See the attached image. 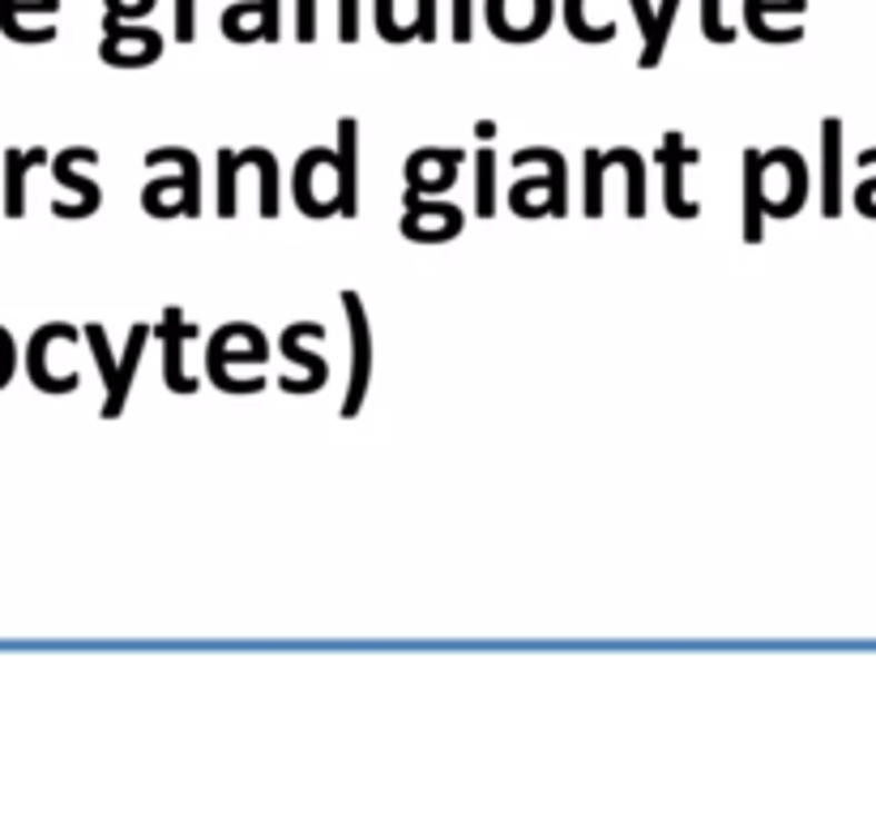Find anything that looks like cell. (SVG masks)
<instances>
[{
	"mask_svg": "<svg viewBox=\"0 0 876 821\" xmlns=\"http://www.w3.org/2000/svg\"><path fill=\"white\" fill-rule=\"evenodd\" d=\"M514 167H544V176H526L509 189V210L521 219H565L569 215V171H565V155L560 150H544L530 146L514 155Z\"/></svg>",
	"mask_w": 876,
	"mask_h": 821,
	"instance_id": "1",
	"label": "cell"
},
{
	"mask_svg": "<svg viewBox=\"0 0 876 821\" xmlns=\"http://www.w3.org/2000/svg\"><path fill=\"white\" fill-rule=\"evenodd\" d=\"M197 334H201V329L185 322V308L167 304V308H163V326L155 329V338L163 343V385L171 389V394H197V389H201V382H197V377H185V364H180V356H185V343H189V338H197Z\"/></svg>",
	"mask_w": 876,
	"mask_h": 821,
	"instance_id": "8",
	"label": "cell"
},
{
	"mask_svg": "<svg viewBox=\"0 0 876 821\" xmlns=\"http://www.w3.org/2000/svg\"><path fill=\"white\" fill-rule=\"evenodd\" d=\"M176 192H180V201H185V171H171V176L150 180V185H146V192H141V206H146V215H150V219H176L180 210H176V206H167Z\"/></svg>",
	"mask_w": 876,
	"mask_h": 821,
	"instance_id": "22",
	"label": "cell"
},
{
	"mask_svg": "<svg viewBox=\"0 0 876 821\" xmlns=\"http://www.w3.org/2000/svg\"><path fill=\"white\" fill-rule=\"evenodd\" d=\"M488 22L505 43H530L551 22V0H488Z\"/></svg>",
	"mask_w": 876,
	"mask_h": 821,
	"instance_id": "6",
	"label": "cell"
},
{
	"mask_svg": "<svg viewBox=\"0 0 876 821\" xmlns=\"http://www.w3.org/2000/svg\"><path fill=\"white\" fill-rule=\"evenodd\" d=\"M766 227V201H761V155L744 150V240L761 245Z\"/></svg>",
	"mask_w": 876,
	"mask_h": 821,
	"instance_id": "18",
	"label": "cell"
},
{
	"mask_svg": "<svg viewBox=\"0 0 876 821\" xmlns=\"http://www.w3.org/2000/svg\"><path fill=\"white\" fill-rule=\"evenodd\" d=\"M150 334H155L150 326H133V329H129V343H125V359H120L116 377L108 382V403H103V419H116V415L125 410V398H129V385H133V373H138L141 352H146Z\"/></svg>",
	"mask_w": 876,
	"mask_h": 821,
	"instance_id": "16",
	"label": "cell"
},
{
	"mask_svg": "<svg viewBox=\"0 0 876 821\" xmlns=\"http://www.w3.org/2000/svg\"><path fill=\"white\" fill-rule=\"evenodd\" d=\"M240 167H257L261 171V219H278V159L261 146H248L240 155Z\"/></svg>",
	"mask_w": 876,
	"mask_h": 821,
	"instance_id": "21",
	"label": "cell"
},
{
	"mask_svg": "<svg viewBox=\"0 0 876 821\" xmlns=\"http://www.w3.org/2000/svg\"><path fill=\"white\" fill-rule=\"evenodd\" d=\"M86 343H90V352H94V364H99V377H103V385L116 377V356H111L108 347V334H103V326H86Z\"/></svg>",
	"mask_w": 876,
	"mask_h": 821,
	"instance_id": "27",
	"label": "cell"
},
{
	"mask_svg": "<svg viewBox=\"0 0 876 821\" xmlns=\"http://www.w3.org/2000/svg\"><path fill=\"white\" fill-rule=\"evenodd\" d=\"M342 308H347V326H351V385H347L338 415L356 419L368 398V385H372V326H368V313L356 291H342Z\"/></svg>",
	"mask_w": 876,
	"mask_h": 821,
	"instance_id": "3",
	"label": "cell"
},
{
	"mask_svg": "<svg viewBox=\"0 0 876 821\" xmlns=\"http://www.w3.org/2000/svg\"><path fill=\"white\" fill-rule=\"evenodd\" d=\"M415 39H437V0H419V13H415Z\"/></svg>",
	"mask_w": 876,
	"mask_h": 821,
	"instance_id": "29",
	"label": "cell"
},
{
	"mask_svg": "<svg viewBox=\"0 0 876 821\" xmlns=\"http://www.w3.org/2000/svg\"><path fill=\"white\" fill-rule=\"evenodd\" d=\"M312 329H321V322H296V326L282 329V338H278V347H282V356L291 359V364H300L308 368V382H291V377H282V394H317L329 377V364L326 356H317V352H303L300 338L303 334H312Z\"/></svg>",
	"mask_w": 876,
	"mask_h": 821,
	"instance_id": "11",
	"label": "cell"
},
{
	"mask_svg": "<svg viewBox=\"0 0 876 821\" xmlns=\"http://www.w3.org/2000/svg\"><path fill=\"white\" fill-rule=\"evenodd\" d=\"M458 164H462V150H415L407 159V189H415L419 197L454 189Z\"/></svg>",
	"mask_w": 876,
	"mask_h": 821,
	"instance_id": "12",
	"label": "cell"
},
{
	"mask_svg": "<svg viewBox=\"0 0 876 821\" xmlns=\"http://www.w3.org/2000/svg\"><path fill=\"white\" fill-rule=\"evenodd\" d=\"M492 133H496L492 120H479V137H484V141H492Z\"/></svg>",
	"mask_w": 876,
	"mask_h": 821,
	"instance_id": "32",
	"label": "cell"
},
{
	"mask_svg": "<svg viewBox=\"0 0 876 821\" xmlns=\"http://www.w3.org/2000/svg\"><path fill=\"white\" fill-rule=\"evenodd\" d=\"M804 197H808L804 159L795 150H769V155H761V201H766V215L792 219V215H799Z\"/></svg>",
	"mask_w": 876,
	"mask_h": 821,
	"instance_id": "2",
	"label": "cell"
},
{
	"mask_svg": "<svg viewBox=\"0 0 876 821\" xmlns=\"http://www.w3.org/2000/svg\"><path fill=\"white\" fill-rule=\"evenodd\" d=\"M603 171H607V164H603L599 150H586V192H581V215L586 219L603 215Z\"/></svg>",
	"mask_w": 876,
	"mask_h": 821,
	"instance_id": "26",
	"label": "cell"
},
{
	"mask_svg": "<svg viewBox=\"0 0 876 821\" xmlns=\"http://www.w3.org/2000/svg\"><path fill=\"white\" fill-rule=\"evenodd\" d=\"M607 167H625L629 171V219H646V159L637 150H607L603 155Z\"/></svg>",
	"mask_w": 876,
	"mask_h": 821,
	"instance_id": "20",
	"label": "cell"
},
{
	"mask_svg": "<svg viewBox=\"0 0 876 821\" xmlns=\"http://www.w3.org/2000/svg\"><path fill=\"white\" fill-rule=\"evenodd\" d=\"M176 39L189 43L192 39V0H180L176 4Z\"/></svg>",
	"mask_w": 876,
	"mask_h": 821,
	"instance_id": "31",
	"label": "cell"
},
{
	"mask_svg": "<svg viewBox=\"0 0 876 821\" xmlns=\"http://www.w3.org/2000/svg\"><path fill=\"white\" fill-rule=\"evenodd\" d=\"M822 210L834 219L838 206V120H825V185H822Z\"/></svg>",
	"mask_w": 876,
	"mask_h": 821,
	"instance_id": "23",
	"label": "cell"
},
{
	"mask_svg": "<svg viewBox=\"0 0 876 821\" xmlns=\"http://www.w3.org/2000/svg\"><path fill=\"white\" fill-rule=\"evenodd\" d=\"M321 180H338V150H326V146H312L303 150L300 164H296V206L308 219H329L338 215V197L334 192H321Z\"/></svg>",
	"mask_w": 876,
	"mask_h": 821,
	"instance_id": "4",
	"label": "cell"
},
{
	"mask_svg": "<svg viewBox=\"0 0 876 821\" xmlns=\"http://www.w3.org/2000/svg\"><path fill=\"white\" fill-rule=\"evenodd\" d=\"M338 215H359V125L351 116L338 120Z\"/></svg>",
	"mask_w": 876,
	"mask_h": 821,
	"instance_id": "14",
	"label": "cell"
},
{
	"mask_svg": "<svg viewBox=\"0 0 876 821\" xmlns=\"http://www.w3.org/2000/svg\"><path fill=\"white\" fill-rule=\"evenodd\" d=\"M240 338H245V322L222 326L210 334V343H206V373H210V382H219L222 373H227V364H261V359L270 356V343L236 347Z\"/></svg>",
	"mask_w": 876,
	"mask_h": 821,
	"instance_id": "13",
	"label": "cell"
},
{
	"mask_svg": "<svg viewBox=\"0 0 876 821\" xmlns=\"http://www.w3.org/2000/svg\"><path fill=\"white\" fill-rule=\"evenodd\" d=\"M73 164H99V155L94 150H86V146H69V150H60L52 164V176L64 185V189H73L82 201L78 206H64V201H56L52 215L56 219H90L99 206H103V192H99V185L94 180H86V176H78L73 171Z\"/></svg>",
	"mask_w": 876,
	"mask_h": 821,
	"instance_id": "7",
	"label": "cell"
},
{
	"mask_svg": "<svg viewBox=\"0 0 876 821\" xmlns=\"http://www.w3.org/2000/svg\"><path fill=\"white\" fill-rule=\"evenodd\" d=\"M475 215H479V219H492L496 215V155L492 150H479V159H475Z\"/></svg>",
	"mask_w": 876,
	"mask_h": 821,
	"instance_id": "24",
	"label": "cell"
},
{
	"mask_svg": "<svg viewBox=\"0 0 876 821\" xmlns=\"http://www.w3.org/2000/svg\"><path fill=\"white\" fill-rule=\"evenodd\" d=\"M701 155L688 150L680 133H663V150H658V164H663V201H667V215L671 219H697V206L685 197V167L697 164Z\"/></svg>",
	"mask_w": 876,
	"mask_h": 821,
	"instance_id": "9",
	"label": "cell"
},
{
	"mask_svg": "<svg viewBox=\"0 0 876 821\" xmlns=\"http://www.w3.org/2000/svg\"><path fill=\"white\" fill-rule=\"evenodd\" d=\"M454 39L458 43L470 39V0H454Z\"/></svg>",
	"mask_w": 876,
	"mask_h": 821,
	"instance_id": "30",
	"label": "cell"
},
{
	"mask_svg": "<svg viewBox=\"0 0 876 821\" xmlns=\"http://www.w3.org/2000/svg\"><path fill=\"white\" fill-rule=\"evenodd\" d=\"M176 164L185 171V219H201V164L192 150H180V146H167V150H150L146 155V167H163Z\"/></svg>",
	"mask_w": 876,
	"mask_h": 821,
	"instance_id": "19",
	"label": "cell"
},
{
	"mask_svg": "<svg viewBox=\"0 0 876 821\" xmlns=\"http://www.w3.org/2000/svg\"><path fill=\"white\" fill-rule=\"evenodd\" d=\"M52 343H78V329L64 326V322H52V326L34 329L30 352H27L30 382H34V389H43V394H73V389H78V373H69V377H52V373H48V347H52Z\"/></svg>",
	"mask_w": 876,
	"mask_h": 821,
	"instance_id": "10",
	"label": "cell"
},
{
	"mask_svg": "<svg viewBox=\"0 0 876 821\" xmlns=\"http://www.w3.org/2000/svg\"><path fill=\"white\" fill-rule=\"evenodd\" d=\"M39 164H48L43 150H9L4 155V215L9 219L27 215V171Z\"/></svg>",
	"mask_w": 876,
	"mask_h": 821,
	"instance_id": "17",
	"label": "cell"
},
{
	"mask_svg": "<svg viewBox=\"0 0 876 821\" xmlns=\"http://www.w3.org/2000/svg\"><path fill=\"white\" fill-rule=\"evenodd\" d=\"M676 9H680V0H663V4H650V0H633V13H637V27H641V39H646V48H641V69H655L658 60H663V48H667V34H671V18H676Z\"/></svg>",
	"mask_w": 876,
	"mask_h": 821,
	"instance_id": "15",
	"label": "cell"
},
{
	"mask_svg": "<svg viewBox=\"0 0 876 821\" xmlns=\"http://www.w3.org/2000/svg\"><path fill=\"white\" fill-rule=\"evenodd\" d=\"M462 231V210L445 201H419V192L407 189V215H402V236L415 245H445Z\"/></svg>",
	"mask_w": 876,
	"mask_h": 821,
	"instance_id": "5",
	"label": "cell"
},
{
	"mask_svg": "<svg viewBox=\"0 0 876 821\" xmlns=\"http://www.w3.org/2000/svg\"><path fill=\"white\" fill-rule=\"evenodd\" d=\"M701 30H706L710 43H731L736 39V30L718 22V0H701Z\"/></svg>",
	"mask_w": 876,
	"mask_h": 821,
	"instance_id": "28",
	"label": "cell"
},
{
	"mask_svg": "<svg viewBox=\"0 0 876 821\" xmlns=\"http://www.w3.org/2000/svg\"><path fill=\"white\" fill-rule=\"evenodd\" d=\"M236 197H240V155L231 150H219V215L222 219H236Z\"/></svg>",
	"mask_w": 876,
	"mask_h": 821,
	"instance_id": "25",
	"label": "cell"
}]
</instances>
